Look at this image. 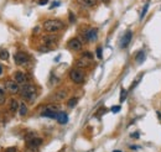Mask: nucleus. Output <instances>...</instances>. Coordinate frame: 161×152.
<instances>
[{"instance_id":"obj_10","label":"nucleus","mask_w":161,"mask_h":152,"mask_svg":"<svg viewBox=\"0 0 161 152\" xmlns=\"http://www.w3.org/2000/svg\"><path fill=\"white\" fill-rule=\"evenodd\" d=\"M42 42H43L45 46L51 47V46H53V45H56L57 39L55 37V36H43V37H42Z\"/></svg>"},{"instance_id":"obj_19","label":"nucleus","mask_w":161,"mask_h":152,"mask_svg":"<svg viewBox=\"0 0 161 152\" xmlns=\"http://www.w3.org/2000/svg\"><path fill=\"white\" fill-rule=\"evenodd\" d=\"M81 3L86 6H94L96 5V0H81Z\"/></svg>"},{"instance_id":"obj_29","label":"nucleus","mask_w":161,"mask_h":152,"mask_svg":"<svg viewBox=\"0 0 161 152\" xmlns=\"http://www.w3.org/2000/svg\"><path fill=\"white\" fill-rule=\"evenodd\" d=\"M5 152H16V147H9Z\"/></svg>"},{"instance_id":"obj_24","label":"nucleus","mask_w":161,"mask_h":152,"mask_svg":"<svg viewBox=\"0 0 161 152\" xmlns=\"http://www.w3.org/2000/svg\"><path fill=\"white\" fill-rule=\"evenodd\" d=\"M120 105H117V106H113V108H111V111H113V113H119V111H120Z\"/></svg>"},{"instance_id":"obj_8","label":"nucleus","mask_w":161,"mask_h":152,"mask_svg":"<svg viewBox=\"0 0 161 152\" xmlns=\"http://www.w3.org/2000/svg\"><path fill=\"white\" fill-rule=\"evenodd\" d=\"M90 61H92V58H88V57L83 56V57H81V58L77 61L76 66H77L78 68H86V67H89V66H90Z\"/></svg>"},{"instance_id":"obj_17","label":"nucleus","mask_w":161,"mask_h":152,"mask_svg":"<svg viewBox=\"0 0 161 152\" xmlns=\"http://www.w3.org/2000/svg\"><path fill=\"white\" fill-rule=\"evenodd\" d=\"M19 106H20V104L18 101H16V99H11L10 100V110L12 113H16L19 110Z\"/></svg>"},{"instance_id":"obj_9","label":"nucleus","mask_w":161,"mask_h":152,"mask_svg":"<svg viewBox=\"0 0 161 152\" xmlns=\"http://www.w3.org/2000/svg\"><path fill=\"white\" fill-rule=\"evenodd\" d=\"M66 97H67V90H66V89H61V90H57V92L53 94L52 99L55 101H61V100L66 99Z\"/></svg>"},{"instance_id":"obj_34","label":"nucleus","mask_w":161,"mask_h":152,"mask_svg":"<svg viewBox=\"0 0 161 152\" xmlns=\"http://www.w3.org/2000/svg\"><path fill=\"white\" fill-rule=\"evenodd\" d=\"M113 152H122V151H113Z\"/></svg>"},{"instance_id":"obj_15","label":"nucleus","mask_w":161,"mask_h":152,"mask_svg":"<svg viewBox=\"0 0 161 152\" xmlns=\"http://www.w3.org/2000/svg\"><path fill=\"white\" fill-rule=\"evenodd\" d=\"M57 121H58V124H67V121H68V116H67V114L66 113H58L57 114Z\"/></svg>"},{"instance_id":"obj_21","label":"nucleus","mask_w":161,"mask_h":152,"mask_svg":"<svg viewBox=\"0 0 161 152\" xmlns=\"http://www.w3.org/2000/svg\"><path fill=\"white\" fill-rule=\"evenodd\" d=\"M125 99H126V90L124 88H122V90H120V98H119V100H120V103H123V101H125Z\"/></svg>"},{"instance_id":"obj_13","label":"nucleus","mask_w":161,"mask_h":152,"mask_svg":"<svg viewBox=\"0 0 161 152\" xmlns=\"http://www.w3.org/2000/svg\"><path fill=\"white\" fill-rule=\"evenodd\" d=\"M57 113L56 110H52V109H50L48 106L46 108V110H43L42 113H41V115H42V116H46V118H51V119H56L57 118Z\"/></svg>"},{"instance_id":"obj_7","label":"nucleus","mask_w":161,"mask_h":152,"mask_svg":"<svg viewBox=\"0 0 161 152\" xmlns=\"http://www.w3.org/2000/svg\"><path fill=\"white\" fill-rule=\"evenodd\" d=\"M68 47L72 51H81L82 50V42L78 39H72L68 42Z\"/></svg>"},{"instance_id":"obj_33","label":"nucleus","mask_w":161,"mask_h":152,"mask_svg":"<svg viewBox=\"0 0 161 152\" xmlns=\"http://www.w3.org/2000/svg\"><path fill=\"white\" fill-rule=\"evenodd\" d=\"M3 93H4V92H3V89H1V88H0V94H3Z\"/></svg>"},{"instance_id":"obj_31","label":"nucleus","mask_w":161,"mask_h":152,"mask_svg":"<svg viewBox=\"0 0 161 152\" xmlns=\"http://www.w3.org/2000/svg\"><path fill=\"white\" fill-rule=\"evenodd\" d=\"M69 19H71V20H69L71 22H73V21H74V16L72 15V13H69Z\"/></svg>"},{"instance_id":"obj_27","label":"nucleus","mask_w":161,"mask_h":152,"mask_svg":"<svg viewBox=\"0 0 161 152\" xmlns=\"http://www.w3.org/2000/svg\"><path fill=\"white\" fill-rule=\"evenodd\" d=\"M97 57L98 58H102V48L101 47L97 48Z\"/></svg>"},{"instance_id":"obj_12","label":"nucleus","mask_w":161,"mask_h":152,"mask_svg":"<svg viewBox=\"0 0 161 152\" xmlns=\"http://www.w3.org/2000/svg\"><path fill=\"white\" fill-rule=\"evenodd\" d=\"M42 143V140L40 137H31L27 138V146L29 147H39Z\"/></svg>"},{"instance_id":"obj_32","label":"nucleus","mask_w":161,"mask_h":152,"mask_svg":"<svg viewBox=\"0 0 161 152\" xmlns=\"http://www.w3.org/2000/svg\"><path fill=\"white\" fill-rule=\"evenodd\" d=\"M3 73V68H1V66H0V74Z\"/></svg>"},{"instance_id":"obj_2","label":"nucleus","mask_w":161,"mask_h":152,"mask_svg":"<svg viewBox=\"0 0 161 152\" xmlns=\"http://www.w3.org/2000/svg\"><path fill=\"white\" fill-rule=\"evenodd\" d=\"M63 22L60 20H47L43 22V30L48 32V34H53V32H58L60 30L63 28Z\"/></svg>"},{"instance_id":"obj_16","label":"nucleus","mask_w":161,"mask_h":152,"mask_svg":"<svg viewBox=\"0 0 161 152\" xmlns=\"http://www.w3.org/2000/svg\"><path fill=\"white\" fill-rule=\"evenodd\" d=\"M135 59H136V62H138L139 64H141L144 61H145V51H139L138 52V55H136V57H135Z\"/></svg>"},{"instance_id":"obj_22","label":"nucleus","mask_w":161,"mask_h":152,"mask_svg":"<svg viewBox=\"0 0 161 152\" xmlns=\"http://www.w3.org/2000/svg\"><path fill=\"white\" fill-rule=\"evenodd\" d=\"M147 9H149V3H146L145 4V6L143 7V11H141V15H140V19H144V16H145V14L147 13Z\"/></svg>"},{"instance_id":"obj_28","label":"nucleus","mask_w":161,"mask_h":152,"mask_svg":"<svg viewBox=\"0 0 161 152\" xmlns=\"http://www.w3.org/2000/svg\"><path fill=\"white\" fill-rule=\"evenodd\" d=\"M40 51H42V52H48V51H50V47L42 46V47H40Z\"/></svg>"},{"instance_id":"obj_11","label":"nucleus","mask_w":161,"mask_h":152,"mask_svg":"<svg viewBox=\"0 0 161 152\" xmlns=\"http://www.w3.org/2000/svg\"><path fill=\"white\" fill-rule=\"evenodd\" d=\"M97 36H98V32H97V28H89L88 31L86 32V39L93 42V41L97 40Z\"/></svg>"},{"instance_id":"obj_26","label":"nucleus","mask_w":161,"mask_h":152,"mask_svg":"<svg viewBox=\"0 0 161 152\" xmlns=\"http://www.w3.org/2000/svg\"><path fill=\"white\" fill-rule=\"evenodd\" d=\"M4 103H5V95L3 93V94H0V106L4 105Z\"/></svg>"},{"instance_id":"obj_20","label":"nucleus","mask_w":161,"mask_h":152,"mask_svg":"<svg viewBox=\"0 0 161 152\" xmlns=\"http://www.w3.org/2000/svg\"><path fill=\"white\" fill-rule=\"evenodd\" d=\"M9 58V52L6 50H0V59H7Z\"/></svg>"},{"instance_id":"obj_14","label":"nucleus","mask_w":161,"mask_h":152,"mask_svg":"<svg viewBox=\"0 0 161 152\" xmlns=\"http://www.w3.org/2000/svg\"><path fill=\"white\" fill-rule=\"evenodd\" d=\"M14 79H15L16 83L25 84V82H26V76H25L22 72H16L14 74Z\"/></svg>"},{"instance_id":"obj_3","label":"nucleus","mask_w":161,"mask_h":152,"mask_svg":"<svg viewBox=\"0 0 161 152\" xmlns=\"http://www.w3.org/2000/svg\"><path fill=\"white\" fill-rule=\"evenodd\" d=\"M69 78H71V80L73 83L81 84V83H83V80H84V73L82 72L79 68H74L71 71V73H69Z\"/></svg>"},{"instance_id":"obj_30","label":"nucleus","mask_w":161,"mask_h":152,"mask_svg":"<svg viewBox=\"0 0 161 152\" xmlns=\"http://www.w3.org/2000/svg\"><path fill=\"white\" fill-rule=\"evenodd\" d=\"M47 3H48V0H41V1H40V5H46Z\"/></svg>"},{"instance_id":"obj_18","label":"nucleus","mask_w":161,"mask_h":152,"mask_svg":"<svg viewBox=\"0 0 161 152\" xmlns=\"http://www.w3.org/2000/svg\"><path fill=\"white\" fill-rule=\"evenodd\" d=\"M19 113H20V115H21V116H25V115L27 114V106H26V104H25V103H21V104H20V106H19Z\"/></svg>"},{"instance_id":"obj_4","label":"nucleus","mask_w":161,"mask_h":152,"mask_svg":"<svg viewBox=\"0 0 161 152\" xmlns=\"http://www.w3.org/2000/svg\"><path fill=\"white\" fill-rule=\"evenodd\" d=\"M5 88L7 89V92L11 94H18V93H20V89H21L19 87V83H16L15 80H6Z\"/></svg>"},{"instance_id":"obj_23","label":"nucleus","mask_w":161,"mask_h":152,"mask_svg":"<svg viewBox=\"0 0 161 152\" xmlns=\"http://www.w3.org/2000/svg\"><path fill=\"white\" fill-rule=\"evenodd\" d=\"M77 101H78L77 98H71V99L68 100V106H69V108H72V106H74L77 104Z\"/></svg>"},{"instance_id":"obj_25","label":"nucleus","mask_w":161,"mask_h":152,"mask_svg":"<svg viewBox=\"0 0 161 152\" xmlns=\"http://www.w3.org/2000/svg\"><path fill=\"white\" fill-rule=\"evenodd\" d=\"M25 152H39V151H37V147H29L27 146V149Z\"/></svg>"},{"instance_id":"obj_5","label":"nucleus","mask_w":161,"mask_h":152,"mask_svg":"<svg viewBox=\"0 0 161 152\" xmlns=\"http://www.w3.org/2000/svg\"><path fill=\"white\" fill-rule=\"evenodd\" d=\"M14 59H15V63L19 64V66H24L29 62V56L24 52H18L16 55L14 56Z\"/></svg>"},{"instance_id":"obj_1","label":"nucleus","mask_w":161,"mask_h":152,"mask_svg":"<svg viewBox=\"0 0 161 152\" xmlns=\"http://www.w3.org/2000/svg\"><path fill=\"white\" fill-rule=\"evenodd\" d=\"M20 93H21V97L25 100H27L30 103H34L37 97L36 88L32 84H24L22 88L20 89Z\"/></svg>"},{"instance_id":"obj_6","label":"nucleus","mask_w":161,"mask_h":152,"mask_svg":"<svg viewBox=\"0 0 161 152\" xmlns=\"http://www.w3.org/2000/svg\"><path fill=\"white\" fill-rule=\"evenodd\" d=\"M131 39H133V32L131 31H126L125 34H124V36L122 37V42H120V47L122 48H125L130 43Z\"/></svg>"}]
</instances>
